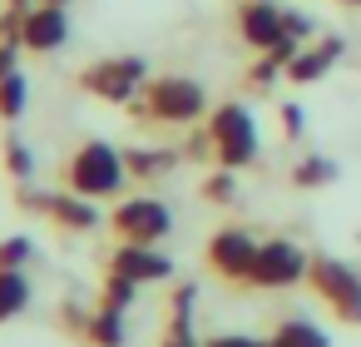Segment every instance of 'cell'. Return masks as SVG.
<instances>
[{"mask_svg": "<svg viewBox=\"0 0 361 347\" xmlns=\"http://www.w3.org/2000/svg\"><path fill=\"white\" fill-rule=\"evenodd\" d=\"M65 40H70V16H65V6L40 0V6H30V11L20 16V45H25L30 55H55Z\"/></svg>", "mask_w": 361, "mask_h": 347, "instance_id": "cell-10", "label": "cell"}, {"mask_svg": "<svg viewBox=\"0 0 361 347\" xmlns=\"http://www.w3.org/2000/svg\"><path fill=\"white\" fill-rule=\"evenodd\" d=\"M267 347H331V337L312 317H282L267 337Z\"/></svg>", "mask_w": 361, "mask_h": 347, "instance_id": "cell-14", "label": "cell"}, {"mask_svg": "<svg viewBox=\"0 0 361 347\" xmlns=\"http://www.w3.org/2000/svg\"><path fill=\"white\" fill-rule=\"evenodd\" d=\"M129 179V164H124V149L104 144V139H85L75 154H65L60 164V184L80 199H114Z\"/></svg>", "mask_w": 361, "mask_h": 347, "instance_id": "cell-1", "label": "cell"}, {"mask_svg": "<svg viewBox=\"0 0 361 347\" xmlns=\"http://www.w3.org/2000/svg\"><path fill=\"white\" fill-rule=\"evenodd\" d=\"M307 288L346 322V327H361V273L341 258H326V253H312V268H307Z\"/></svg>", "mask_w": 361, "mask_h": 347, "instance_id": "cell-5", "label": "cell"}, {"mask_svg": "<svg viewBox=\"0 0 361 347\" xmlns=\"http://www.w3.org/2000/svg\"><path fill=\"white\" fill-rule=\"evenodd\" d=\"M50 6H70V0H50Z\"/></svg>", "mask_w": 361, "mask_h": 347, "instance_id": "cell-33", "label": "cell"}, {"mask_svg": "<svg viewBox=\"0 0 361 347\" xmlns=\"http://www.w3.org/2000/svg\"><path fill=\"white\" fill-rule=\"evenodd\" d=\"M159 347H203V342H193V332H169Z\"/></svg>", "mask_w": 361, "mask_h": 347, "instance_id": "cell-31", "label": "cell"}, {"mask_svg": "<svg viewBox=\"0 0 361 347\" xmlns=\"http://www.w3.org/2000/svg\"><path fill=\"white\" fill-rule=\"evenodd\" d=\"M139 298V283L134 278H124V273H104V293H99V307H129Z\"/></svg>", "mask_w": 361, "mask_h": 347, "instance_id": "cell-22", "label": "cell"}, {"mask_svg": "<svg viewBox=\"0 0 361 347\" xmlns=\"http://www.w3.org/2000/svg\"><path fill=\"white\" fill-rule=\"evenodd\" d=\"M208 114V95L188 75H154L134 105V119L144 124H198Z\"/></svg>", "mask_w": 361, "mask_h": 347, "instance_id": "cell-2", "label": "cell"}, {"mask_svg": "<svg viewBox=\"0 0 361 347\" xmlns=\"http://www.w3.org/2000/svg\"><path fill=\"white\" fill-rule=\"evenodd\" d=\"M282 25H287V35H292V40H302V45L312 40V20H307L302 11H282Z\"/></svg>", "mask_w": 361, "mask_h": 347, "instance_id": "cell-29", "label": "cell"}, {"mask_svg": "<svg viewBox=\"0 0 361 347\" xmlns=\"http://www.w3.org/2000/svg\"><path fill=\"white\" fill-rule=\"evenodd\" d=\"M0 164H6V174H11L16 184H30V179H35V149H30L16 129L0 134Z\"/></svg>", "mask_w": 361, "mask_h": 347, "instance_id": "cell-15", "label": "cell"}, {"mask_svg": "<svg viewBox=\"0 0 361 347\" xmlns=\"http://www.w3.org/2000/svg\"><path fill=\"white\" fill-rule=\"evenodd\" d=\"M20 40H0V80H11L16 70H20Z\"/></svg>", "mask_w": 361, "mask_h": 347, "instance_id": "cell-27", "label": "cell"}, {"mask_svg": "<svg viewBox=\"0 0 361 347\" xmlns=\"http://www.w3.org/2000/svg\"><path fill=\"white\" fill-rule=\"evenodd\" d=\"M208 144H213V164L218 169H247L257 159V124L247 114V105H218L203 124Z\"/></svg>", "mask_w": 361, "mask_h": 347, "instance_id": "cell-3", "label": "cell"}, {"mask_svg": "<svg viewBox=\"0 0 361 347\" xmlns=\"http://www.w3.org/2000/svg\"><path fill=\"white\" fill-rule=\"evenodd\" d=\"M277 119H282V139H302V129H307V114H302V105H282L277 110Z\"/></svg>", "mask_w": 361, "mask_h": 347, "instance_id": "cell-26", "label": "cell"}, {"mask_svg": "<svg viewBox=\"0 0 361 347\" xmlns=\"http://www.w3.org/2000/svg\"><path fill=\"white\" fill-rule=\"evenodd\" d=\"M30 307V278L25 268H0V322H11Z\"/></svg>", "mask_w": 361, "mask_h": 347, "instance_id": "cell-16", "label": "cell"}, {"mask_svg": "<svg viewBox=\"0 0 361 347\" xmlns=\"http://www.w3.org/2000/svg\"><path fill=\"white\" fill-rule=\"evenodd\" d=\"M60 322H65V332L85 337V327H90V312H80L75 302H60Z\"/></svg>", "mask_w": 361, "mask_h": 347, "instance_id": "cell-30", "label": "cell"}, {"mask_svg": "<svg viewBox=\"0 0 361 347\" xmlns=\"http://www.w3.org/2000/svg\"><path fill=\"white\" fill-rule=\"evenodd\" d=\"M282 75H287V65L272 60V55H262V60L247 70V85H272V80H282Z\"/></svg>", "mask_w": 361, "mask_h": 347, "instance_id": "cell-25", "label": "cell"}, {"mask_svg": "<svg viewBox=\"0 0 361 347\" xmlns=\"http://www.w3.org/2000/svg\"><path fill=\"white\" fill-rule=\"evenodd\" d=\"M45 218H50L55 228H65V233H94V228L104 223V213L94 208V199H80V194H70V189H60V194L45 199Z\"/></svg>", "mask_w": 361, "mask_h": 347, "instance_id": "cell-12", "label": "cell"}, {"mask_svg": "<svg viewBox=\"0 0 361 347\" xmlns=\"http://www.w3.org/2000/svg\"><path fill=\"white\" fill-rule=\"evenodd\" d=\"M193 302H198V288L178 283L169 298V332H193Z\"/></svg>", "mask_w": 361, "mask_h": 347, "instance_id": "cell-20", "label": "cell"}, {"mask_svg": "<svg viewBox=\"0 0 361 347\" xmlns=\"http://www.w3.org/2000/svg\"><path fill=\"white\" fill-rule=\"evenodd\" d=\"M198 194H203L208 204H233V194H238V179H233V169H218V174H208V179L198 184Z\"/></svg>", "mask_w": 361, "mask_h": 347, "instance_id": "cell-23", "label": "cell"}, {"mask_svg": "<svg viewBox=\"0 0 361 347\" xmlns=\"http://www.w3.org/2000/svg\"><path fill=\"white\" fill-rule=\"evenodd\" d=\"M331 179H336V164L322 159V154H307V159L292 169V184H297V189H322V184H331Z\"/></svg>", "mask_w": 361, "mask_h": 347, "instance_id": "cell-21", "label": "cell"}, {"mask_svg": "<svg viewBox=\"0 0 361 347\" xmlns=\"http://www.w3.org/2000/svg\"><path fill=\"white\" fill-rule=\"evenodd\" d=\"M307 268H312V253L292 238H267L257 248V263H252V278L247 288H262V293H282V288H297L307 283Z\"/></svg>", "mask_w": 361, "mask_h": 347, "instance_id": "cell-6", "label": "cell"}, {"mask_svg": "<svg viewBox=\"0 0 361 347\" xmlns=\"http://www.w3.org/2000/svg\"><path fill=\"white\" fill-rule=\"evenodd\" d=\"M124 164L134 179H164V174H173L178 154L173 149H124Z\"/></svg>", "mask_w": 361, "mask_h": 347, "instance_id": "cell-17", "label": "cell"}, {"mask_svg": "<svg viewBox=\"0 0 361 347\" xmlns=\"http://www.w3.org/2000/svg\"><path fill=\"white\" fill-rule=\"evenodd\" d=\"M257 238L247 233V228H218L213 238H208V268L223 278V283H247L252 278V263H257Z\"/></svg>", "mask_w": 361, "mask_h": 347, "instance_id": "cell-8", "label": "cell"}, {"mask_svg": "<svg viewBox=\"0 0 361 347\" xmlns=\"http://www.w3.org/2000/svg\"><path fill=\"white\" fill-rule=\"evenodd\" d=\"M109 273H124L144 288V283H164L173 273V263H169V253H159V243H119L109 253Z\"/></svg>", "mask_w": 361, "mask_h": 347, "instance_id": "cell-11", "label": "cell"}, {"mask_svg": "<svg viewBox=\"0 0 361 347\" xmlns=\"http://www.w3.org/2000/svg\"><path fill=\"white\" fill-rule=\"evenodd\" d=\"M203 347H267V337H247V332H218Z\"/></svg>", "mask_w": 361, "mask_h": 347, "instance_id": "cell-28", "label": "cell"}, {"mask_svg": "<svg viewBox=\"0 0 361 347\" xmlns=\"http://www.w3.org/2000/svg\"><path fill=\"white\" fill-rule=\"evenodd\" d=\"M233 25H238L243 45H252L257 55H267V50H277L287 40V25H282V6H277V0H238Z\"/></svg>", "mask_w": 361, "mask_h": 347, "instance_id": "cell-9", "label": "cell"}, {"mask_svg": "<svg viewBox=\"0 0 361 347\" xmlns=\"http://www.w3.org/2000/svg\"><path fill=\"white\" fill-rule=\"evenodd\" d=\"M341 50H346L341 35H326V40H317V45L307 40V45L297 50V60L287 65V80H292V85H317V80L341 60Z\"/></svg>", "mask_w": 361, "mask_h": 347, "instance_id": "cell-13", "label": "cell"}, {"mask_svg": "<svg viewBox=\"0 0 361 347\" xmlns=\"http://www.w3.org/2000/svg\"><path fill=\"white\" fill-rule=\"evenodd\" d=\"M149 85V65L139 55H104L80 70V90L104 100V105H134Z\"/></svg>", "mask_w": 361, "mask_h": 347, "instance_id": "cell-4", "label": "cell"}, {"mask_svg": "<svg viewBox=\"0 0 361 347\" xmlns=\"http://www.w3.org/2000/svg\"><path fill=\"white\" fill-rule=\"evenodd\" d=\"M169 228H173V213H169L164 199H144L139 194V199L114 204V213H109V233L119 243H164Z\"/></svg>", "mask_w": 361, "mask_h": 347, "instance_id": "cell-7", "label": "cell"}, {"mask_svg": "<svg viewBox=\"0 0 361 347\" xmlns=\"http://www.w3.org/2000/svg\"><path fill=\"white\" fill-rule=\"evenodd\" d=\"M25 105H30V80L16 70L11 80H0V119L16 124V119L25 114Z\"/></svg>", "mask_w": 361, "mask_h": 347, "instance_id": "cell-19", "label": "cell"}, {"mask_svg": "<svg viewBox=\"0 0 361 347\" xmlns=\"http://www.w3.org/2000/svg\"><path fill=\"white\" fill-rule=\"evenodd\" d=\"M35 258V238L16 233V238H0V268H25Z\"/></svg>", "mask_w": 361, "mask_h": 347, "instance_id": "cell-24", "label": "cell"}, {"mask_svg": "<svg viewBox=\"0 0 361 347\" xmlns=\"http://www.w3.org/2000/svg\"><path fill=\"white\" fill-rule=\"evenodd\" d=\"M85 342H90V347H124V312H119V307H99V312H90Z\"/></svg>", "mask_w": 361, "mask_h": 347, "instance_id": "cell-18", "label": "cell"}, {"mask_svg": "<svg viewBox=\"0 0 361 347\" xmlns=\"http://www.w3.org/2000/svg\"><path fill=\"white\" fill-rule=\"evenodd\" d=\"M341 6H351V11H361V0H341Z\"/></svg>", "mask_w": 361, "mask_h": 347, "instance_id": "cell-32", "label": "cell"}]
</instances>
